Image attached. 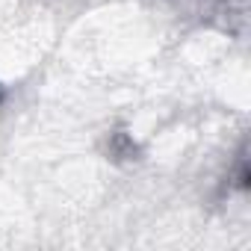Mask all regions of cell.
Returning a JSON list of instances; mask_svg holds the SVG:
<instances>
[{"label":"cell","instance_id":"cell-1","mask_svg":"<svg viewBox=\"0 0 251 251\" xmlns=\"http://www.w3.org/2000/svg\"><path fill=\"white\" fill-rule=\"evenodd\" d=\"M3 100H6V86L0 83V106H3Z\"/></svg>","mask_w":251,"mask_h":251}]
</instances>
